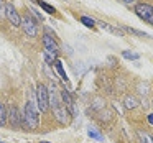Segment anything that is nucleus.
<instances>
[{
    "label": "nucleus",
    "mask_w": 153,
    "mask_h": 143,
    "mask_svg": "<svg viewBox=\"0 0 153 143\" xmlns=\"http://www.w3.org/2000/svg\"><path fill=\"white\" fill-rule=\"evenodd\" d=\"M120 2H122L123 5H127V7H130V5H133L137 2V0H120Z\"/></svg>",
    "instance_id": "nucleus-18"
},
{
    "label": "nucleus",
    "mask_w": 153,
    "mask_h": 143,
    "mask_svg": "<svg viewBox=\"0 0 153 143\" xmlns=\"http://www.w3.org/2000/svg\"><path fill=\"white\" fill-rule=\"evenodd\" d=\"M135 13L138 18H142L143 21H148L150 25H153V7L148 4H137L135 5Z\"/></svg>",
    "instance_id": "nucleus-3"
},
{
    "label": "nucleus",
    "mask_w": 153,
    "mask_h": 143,
    "mask_svg": "<svg viewBox=\"0 0 153 143\" xmlns=\"http://www.w3.org/2000/svg\"><path fill=\"white\" fill-rule=\"evenodd\" d=\"M123 104H125L127 109H135V107L138 105V100H137V97H133V96H127L125 100H123Z\"/></svg>",
    "instance_id": "nucleus-9"
},
{
    "label": "nucleus",
    "mask_w": 153,
    "mask_h": 143,
    "mask_svg": "<svg viewBox=\"0 0 153 143\" xmlns=\"http://www.w3.org/2000/svg\"><path fill=\"white\" fill-rule=\"evenodd\" d=\"M81 23L86 25V27H89V28H92L94 25H96V21H94L92 18H89V17H81Z\"/></svg>",
    "instance_id": "nucleus-16"
},
{
    "label": "nucleus",
    "mask_w": 153,
    "mask_h": 143,
    "mask_svg": "<svg viewBox=\"0 0 153 143\" xmlns=\"http://www.w3.org/2000/svg\"><path fill=\"white\" fill-rule=\"evenodd\" d=\"M53 64H54V67H56L58 74L61 76V79L66 81V82H68V77H66V73H64V67H63V64H61V61H54Z\"/></svg>",
    "instance_id": "nucleus-10"
},
{
    "label": "nucleus",
    "mask_w": 153,
    "mask_h": 143,
    "mask_svg": "<svg viewBox=\"0 0 153 143\" xmlns=\"http://www.w3.org/2000/svg\"><path fill=\"white\" fill-rule=\"evenodd\" d=\"M5 17L12 21L13 27H20L22 25V17L17 13V10H15V7L12 4H5Z\"/></svg>",
    "instance_id": "nucleus-6"
},
{
    "label": "nucleus",
    "mask_w": 153,
    "mask_h": 143,
    "mask_svg": "<svg viewBox=\"0 0 153 143\" xmlns=\"http://www.w3.org/2000/svg\"><path fill=\"white\" fill-rule=\"evenodd\" d=\"M7 123V112H5L4 104H0V127Z\"/></svg>",
    "instance_id": "nucleus-14"
},
{
    "label": "nucleus",
    "mask_w": 153,
    "mask_h": 143,
    "mask_svg": "<svg viewBox=\"0 0 153 143\" xmlns=\"http://www.w3.org/2000/svg\"><path fill=\"white\" fill-rule=\"evenodd\" d=\"M22 28L25 30V33L28 35V36H36L38 35V25H36V21L33 20L31 17H28V15H25L23 18H22V25H20Z\"/></svg>",
    "instance_id": "nucleus-5"
},
{
    "label": "nucleus",
    "mask_w": 153,
    "mask_h": 143,
    "mask_svg": "<svg viewBox=\"0 0 153 143\" xmlns=\"http://www.w3.org/2000/svg\"><path fill=\"white\" fill-rule=\"evenodd\" d=\"M43 44H45V50H50V51H53V53H59V46L56 44L54 38H51L48 33L43 35Z\"/></svg>",
    "instance_id": "nucleus-8"
},
{
    "label": "nucleus",
    "mask_w": 153,
    "mask_h": 143,
    "mask_svg": "<svg viewBox=\"0 0 153 143\" xmlns=\"http://www.w3.org/2000/svg\"><path fill=\"white\" fill-rule=\"evenodd\" d=\"M36 100L40 112H48V109H50V90L45 84L36 86Z\"/></svg>",
    "instance_id": "nucleus-2"
},
{
    "label": "nucleus",
    "mask_w": 153,
    "mask_h": 143,
    "mask_svg": "<svg viewBox=\"0 0 153 143\" xmlns=\"http://www.w3.org/2000/svg\"><path fill=\"white\" fill-rule=\"evenodd\" d=\"M0 2H4V0H0Z\"/></svg>",
    "instance_id": "nucleus-22"
},
{
    "label": "nucleus",
    "mask_w": 153,
    "mask_h": 143,
    "mask_svg": "<svg viewBox=\"0 0 153 143\" xmlns=\"http://www.w3.org/2000/svg\"><path fill=\"white\" fill-rule=\"evenodd\" d=\"M31 2H33V4H36V5H38V2H40V0H31Z\"/></svg>",
    "instance_id": "nucleus-20"
},
{
    "label": "nucleus",
    "mask_w": 153,
    "mask_h": 143,
    "mask_svg": "<svg viewBox=\"0 0 153 143\" xmlns=\"http://www.w3.org/2000/svg\"><path fill=\"white\" fill-rule=\"evenodd\" d=\"M7 120L10 122V125L13 127V128H20V127H25L27 123H25V119L23 115H20V112H18V109L15 105L10 107V110H8V115H7Z\"/></svg>",
    "instance_id": "nucleus-4"
},
{
    "label": "nucleus",
    "mask_w": 153,
    "mask_h": 143,
    "mask_svg": "<svg viewBox=\"0 0 153 143\" xmlns=\"http://www.w3.org/2000/svg\"><path fill=\"white\" fill-rule=\"evenodd\" d=\"M89 136H91V138H94V140H99V142H102V140H104V136L100 135V133H97L96 130H89Z\"/></svg>",
    "instance_id": "nucleus-17"
},
{
    "label": "nucleus",
    "mask_w": 153,
    "mask_h": 143,
    "mask_svg": "<svg viewBox=\"0 0 153 143\" xmlns=\"http://www.w3.org/2000/svg\"><path fill=\"white\" fill-rule=\"evenodd\" d=\"M61 99H63V104L66 105V109L69 110L71 115H76V109H74V102H73L69 90H61Z\"/></svg>",
    "instance_id": "nucleus-7"
},
{
    "label": "nucleus",
    "mask_w": 153,
    "mask_h": 143,
    "mask_svg": "<svg viewBox=\"0 0 153 143\" xmlns=\"http://www.w3.org/2000/svg\"><path fill=\"white\" fill-rule=\"evenodd\" d=\"M122 56L125 58V59H132V61L140 59V54L133 53V51H122Z\"/></svg>",
    "instance_id": "nucleus-13"
},
{
    "label": "nucleus",
    "mask_w": 153,
    "mask_h": 143,
    "mask_svg": "<svg viewBox=\"0 0 153 143\" xmlns=\"http://www.w3.org/2000/svg\"><path fill=\"white\" fill-rule=\"evenodd\" d=\"M41 143H50V142H41Z\"/></svg>",
    "instance_id": "nucleus-21"
},
{
    "label": "nucleus",
    "mask_w": 153,
    "mask_h": 143,
    "mask_svg": "<svg viewBox=\"0 0 153 143\" xmlns=\"http://www.w3.org/2000/svg\"><path fill=\"white\" fill-rule=\"evenodd\" d=\"M148 123H150V125H153V113H150V115H148Z\"/></svg>",
    "instance_id": "nucleus-19"
},
{
    "label": "nucleus",
    "mask_w": 153,
    "mask_h": 143,
    "mask_svg": "<svg viewBox=\"0 0 153 143\" xmlns=\"http://www.w3.org/2000/svg\"><path fill=\"white\" fill-rule=\"evenodd\" d=\"M38 5H40L45 12H48V13H54V12H56V10H54V7H51V5L46 4V2H41V0H40V2H38Z\"/></svg>",
    "instance_id": "nucleus-15"
},
{
    "label": "nucleus",
    "mask_w": 153,
    "mask_h": 143,
    "mask_svg": "<svg viewBox=\"0 0 153 143\" xmlns=\"http://www.w3.org/2000/svg\"><path fill=\"white\" fill-rule=\"evenodd\" d=\"M56 54L58 53H53V51H50V50H45V59H46V63H54V61H58Z\"/></svg>",
    "instance_id": "nucleus-12"
},
{
    "label": "nucleus",
    "mask_w": 153,
    "mask_h": 143,
    "mask_svg": "<svg viewBox=\"0 0 153 143\" xmlns=\"http://www.w3.org/2000/svg\"><path fill=\"white\" fill-rule=\"evenodd\" d=\"M23 119H25V123L30 130H35L40 123L38 120V110L35 107L33 102H27L25 104V110H23Z\"/></svg>",
    "instance_id": "nucleus-1"
},
{
    "label": "nucleus",
    "mask_w": 153,
    "mask_h": 143,
    "mask_svg": "<svg viewBox=\"0 0 153 143\" xmlns=\"http://www.w3.org/2000/svg\"><path fill=\"white\" fill-rule=\"evenodd\" d=\"M123 31H128L132 35H137V36H143V38H148V35L145 31H140V30H135V28H128V27H123Z\"/></svg>",
    "instance_id": "nucleus-11"
}]
</instances>
